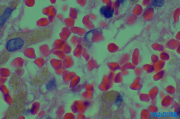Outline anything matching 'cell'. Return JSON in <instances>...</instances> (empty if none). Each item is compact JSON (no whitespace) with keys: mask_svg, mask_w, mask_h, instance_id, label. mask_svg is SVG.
Segmentation results:
<instances>
[{"mask_svg":"<svg viewBox=\"0 0 180 119\" xmlns=\"http://www.w3.org/2000/svg\"><path fill=\"white\" fill-rule=\"evenodd\" d=\"M55 85V81H53V80H52L49 83V84L47 85V88L51 89L53 88L54 87V86Z\"/></svg>","mask_w":180,"mask_h":119,"instance_id":"9","label":"cell"},{"mask_svg":"<svg viewBox=\"0 0 180 119\" xmlns=\"http://www.w3.org/2000/svg\"><path fill=\"white\" fill-rule=\"evenodd\" d=\"M25 103V95L24 92L21 91L14 96L12 103L7 111V118H15L19 116L24 110Z\"/></svg>","mask_w":180,"mask_h":119,"instance_id":"2","label":"cell"},{"mask_svg":"<svg viewBox=\"0 0 180 119\" xmlns=\"http://www.w3.org/2000/svg\"><path fill=\"white\" fill-rule=\"evenodd\" d=\"M11 85L13 88L15 89L18 88L19 87L21 84L19 79L17 75H14L11 79Z\"/></svg>","mask_w":180,"mask_h":119,"instance_id":"5","label":"cell"},{"mask_svg":"<svg viewBox=\"0 0 180 119\" xmlns=\"http://www.w3.org/2000/svg\"><path fill=\"white\" fill-rule=\"evenodd\" d=\"M49 75V73H48V71H47V70L46 68H43L42 69V77L43 78H47L48 77V75Z\"/></svg>","mask_w":180,"mask_h":119,"instance_id":"7","label":"cell"},{"mask_svg":"<svg viewBox=\"0 0 180 119\" xmlns=\"http://www.w3.org/2000/svg\"><path fill=\"white\" fill-rule=\"evenodd\" d=\"M24 41L21 38H12L8 41L7 44V49L9 51H16L24 46Z\"/></svg>","mask_w":180,"mask_h":119,"instance_id":"3","label":"cell"},{"mask_svg":"<svg viewBox=\"0 0 180 119\" xmlns=\"http://www.w3.org/2000/svg\"><path fill=\"white\" fill-rule=\"evenodd\" d=\"M51 35L50 30L48 28L38 29L27 32H19L11 33L8 37V39L19 38L24 41V46L43 41L50 38Z\"/></svg>","mask_w":180,"mask_h":119,"instance_id":"1","label":"cell"},{"mask_svg":"<svg viewBox=\"0 0 180 119\" xmlns=\"http://www.w3.org/2000/svg\"><path fill=\"white\" fill-rule=\"evenodd\" d=\"M100 11L101 13L107 18H110L112 17L114 12V9L111 7L109 6L102 7Z\"/></svg>","mask_w":180,"mask_h":119,"instance_id":"4","label":"cell"},{"mask_svg":"<svg viewBox=\"0 0 180 119\" xmlns=\"http://www.w3.org/2000/svg\"><path fill=\"white\" fill-rule=\"evenodd\" d=\"M154 4L155 6H162L164 4V1H153Z\"/></svg>","mask_w":180,"mask_h":119,"instance_id":"8","label":"cell"},{"mask_svg":"<svg viewBox=\"0 0 180 119\" xmlns=\"http://www.w3.org/2000/svg\"><path fill=\"white\" fill-rule=\"evenodd\" d=\"M43 81V80L41 79L39 77H36L34 78L32 80V82L35 85H39L42 83Z\"/></svg>","mask_w":180,"mask_h":119,"instance_id":"6","label":"cell"}]
</instances>
